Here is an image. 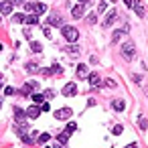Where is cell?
Returning <instances> with one entry per match:
<instances>
[{
  "label": "cell",
  "mask_w": 148,
  "mask_h": 148,
  "mask_svg": "<svg viewBox=\"0 0 148 148\" xmlns=\"http://www.w3.org/2000/svg\"><path fill=\"white\" fill-rule=\"evenodd\" d=\"M138 128H140V130H146V128H148V120H146L144 116L138 118Z\"/></svg>",
  "instance_id": "obj_22"
},
{
  "label": "cell",
  "mask_w": 148,
  "mask_h": 148,
  "mask_svg": "<svg viewBox=\"0 0 148 148\" xmlns=\"http://www.w3.org/2000/svg\"><path fill=\"white\" fill-rule=\"evenodd\" d=\"M126 148H138V144H136V142H132V144H128Z\"/></svg>",
  "instance_id": "obj_38"
},
{
  "label": "cell",
  "mask_w": 148,
  "mask_h": 148,
  "mask_svg": "<svg viewBox=\"0 0 148 148\" xmlns=\"http://www.w3.org/2000/svg\"><path fill=\"white\" fill-rule=\"evenodd\" d=\"M0 79H2V73H0Z\"/></svg>",
  "instance_id": "obj_45"
},
{
  "label": "cell",
  "mask_w": 148,
  "mask_h": 148,
  "mask_svg": "<svg viewBox=\"0 0 148 148\" xmlns=\"http://www.w3.org/2000/svg\"><path fill=\"white\" fill-rule=\"evenodd\" d=\"M65 51H67V53H71V55H77V53H79V45H75V43H73V45H69Z\"/></svg>",
  "instance_id": "obj_23"
},
{
  "label": "cell",
  "mask_w": 148,
  "mask_h": 148,
  "mask_svg": "<svg viewBox=\"0 0 148 148\" xmlns=\"http://www.w3.org/2000/svg\"><path fill=\"white\" fill-rule=\"evenodd\" d=\"M12 21H14V23H25V21H27V16H25V14H14V16H12Z\"/></svg>",
  "instance_id": "obj_30"
},
{
  "label": "cell",
  "mask_w": 148,
  "mask_h": 148,
  "mask_svg": "<svg viewBox=\"0 0 148 148\" xmlns=\"http://www.w3.org/2000/svg\"><path fill=\"white\" fill-rule=\"evenodd\" d=\"M71 114H73V112H71V108H61V110H57L53 116H55L57 120H69V118H71Z\"/></svg>",
  "instance_id": "obj_6"
},
{
  "label": "cell",
  "mask_w": 148,
  "mask_h": 148,
  "mask_svg": "<svg viewBox=\"0 0 148 148\" xmlns=\"http://www.w3.org/2000/svg\"><path fill=\"white\" fill-rule=\"evenodd\" d=\"M43 35H45L47 39H51V37H53V33H51V29H49V27H43Z\"/></svg>",
  "instance_id": "obj_31"
},
{
  "label": "cell",
  "mask_w": 148,
  "mask_h": 148,
  "mask_svg": "<svg viewBox=\"0 0 148 148\" xmlns=\"http://www.w3.org/2000/svg\"><path fill=\"white\" fill-rule=\"evenodd\" d=\"M61 33H63L65 41H67L69 45L77 43V39H79V33H77V29H75V27H67V25H63V27H61Z\"/></svg>",
  "instance_id": "obj_1"
},
{
  "label": "cell",
  "mask_w": 148,
  "mask_h": 148,
  "mask_svg": "<svg viewBox=\"0 0 148 148\" xmlns=\"http://www.w3.org/2000/svg\"><path fill=\"white\" fill-rule=\"evenodd\" d=\"M25 8H27V10H31L33 14H43V12L47 10V6H45L43 2H29Z\"/></svg>",
  "instance_id": "obj_2"
},
{
  "label": "cell",
  "mask_w": 148,
  "mask_h": 148,
  "mask_svg": "<svg viewBox=\"0 0 148 148\" xmlns=\"http://www.w3.org/2000/svg\"><path fill=\"white\" fill-rule=\"evenodd\" d=\"M122 55H124L126 59H132V57H134V43H130V41L124 43V45H122Z\"/></svg>",
  "instance_id": "obj_4"
},
{
  "label": "cell",
  "mask_w": 148,
  "mask_h": 148,
  "mask_svg": "<svg viewBox=\"0 0 148 148\" xmlns=\"http://www.w3.org/2000/svg\"><path fill=\"white\" fill-rule=\"evenodd\" d=\"M87 23H89V25H95V23H97V12H91V14L87 16Z\"/></svg>",
  "instance_id": "obj_28"
},
{
  "label": "cell",
  "mask_w": 148,
  "mask_h": 148,
  "mask_svg": "<svg viewBox=\"0 0 148 148\" xmlns=\"http://www.w3.org/2000/svg\"><path fill=\"white\" fill-rule=\"evenodd\" d=\"M106 8H108V4H106V0H99V6H97V14L106 12Z\"/></svg>",
  "instance_id": "obj_27"
},
{
  "label": "cell",
  "mask_w": 148,
  "mask_h": 148,
  "mask_svg": "<svg viewBox=\"0 0 148 148\" xmlns=\"http://www.w3.org/2000/svg\"><path fill=\"white\" fill-rule=\"evenodd\" d=\"M27 71L29 73H37V71H41V67H39V63H27Z\"/></svg>",
  "instance_id": "obj_18"
},
{
  "label": "cell",
  "mask_w": 148,
  "mask_h": 148,
  "mask_svg": "<svg viewBox=\"0 0 148 148\" xmlns=\"http://www.w3.org/2000/svg\"><path fill=\"white\" fill-rule=\"evenodd\" d=\"M112 108H114L116 112H124V110H126V103H124L122 99H114V101H112Z\"/></svg>",
  "instance_id": "obj_17"
},
{
  "label": "cell",
  "mask_w": 148,
  "mask_h": 148,
  "mask_svg": "<svg viewBox=\"0 0 148 148\" xmlns=\"http://www.w3.org/2000/svg\"><path fill=\"white\" fill-rule=\"evenodd\" d=\"M51 71H53L55 75H61V73H63V67H61L59 63H53V65H51Z\"/></svg>",
  "instance_id": "obj_24"
},
{
  "label": "cell",
  "mask_w": 148,
  "mask_h": 148,
  "mask_svg": "<svg viewBox=\"0 0 148 148\" xmlns=\"http://www.w3.org/2000/svg\"><path fill=\"white\" fill-rule=\"evenodd\" d=\"M128 31H130L128 27H124V29H120V31H116V33H114V37H112V39H114V43H118V41H120V39H122L124 35H128Z\"/></svg>",
  "instance_id": "obj_16"
},
{
  "label": "cell",
  "mask_w": 148,
  "mask_h": 148,
  "mask_svg": "<svg viewBox=\"0 0 148 148\" xmlns=\"http://www.w3.org/2000/svg\"><path fill=\"white\" fill-rule=\"evenodd\" d=\"M65 132H67V134H69V136H71V134H73V132H75V126H73V124H71V126H67V130H65Z\"/></svg>",
  "instance_id": "obj_36"
},
{
  "label": "cell",
  "mask_w": 148,
  "mask_h": 148,
  "mask_svg": "<svg viewBox=\"0 0 148 148\" xmlns=\"http://www.w3.org/2000/svg\"><path fill=\"white\" fill-rule=\"evenodd\" d=\"M79 2H81V4H85V6H87V4H89V2H91V0H79Z\"/></svg>",
  "instance_id": "obj_39"
},
{
  "label": "cell",
  "mask_w": 148,
  "mask_h": 148,
  "mask_svg": "<svg viewBox=\"0 0 148 148\" xmlns=\"http://www.w3.org/2000/svg\"><path fill=\"white\" fill-rule=\"evenodd\" d=\"M39 73H41V75H45V77H51V75H53V71H51V69H41Z\"/></svg>",
  "instance_id": "obj_33"
},
{
  "label": "cell",
  "mask_w": 148,
  "mask_h": 148,
  "mask_svg": "<svg viewBox=\"0 0 148 148\" xmlns=\"http://www.w3.org/2000/svg\"><path fill=\"white\" fill-rule=\"evenodd\" d=\"M31 49H33L35 53H41V51H43V47H41V45H39L37 41H33V43H31Z\"/></svg>",
  "instance_id": "obj_29"
},
{
  "label": "cell",
  "mask_w": 148,
  "mask_h": 148,
  "mask_svg": "<svg viewBox=\"0 0 148 148\" xmlns=\"http://www.w3.org/2000/svg\"><path fill=\"white\" fill-rule=\"evenodd\" d=\"M25 23H27V25H39V14H31V16H27Z\"/></svg>",
  "instance_id": "obj_20"
},
{
  "label": "cell",
  "mask_w": 148,
  "mask_h": 148,
  "mask_svg": "<svg viewBox=\"0 0 148 148\" xmlns=\"http://www.w3.org/2000/svg\"><path fill=\"white\" fill-rule=\"evenodd\" d=\"M33 89H39V83H37L35 79H33V81H27V83L23 85L21 93H23V95H31V91H33Z\"/></svg>",
  "instance_id": "obj_5"
},
{
  "label": "cell",
  "mask_w": 148,
  "mask_h": 148,
  "mask_svg": "<svg viewBox=\"0 0 148 148\" xmlns=\"http://www.w3.org/2000/svg\"><path fill=\"white\" fill-rule=\"evenodd\" d=\"M87 75H89L87 65H83V63H81V65H77V77H79V79H85Z\"/></svg>",
  "instance_id": "obj_14"
},
{
  "label": "cell",
  "mask_w": 148,
  "mask_h": 148,
  "mask_svg": "<svg viewBox=\"0 0 148 148\" xmlns=\"http://www.w3.org/2000/svg\"><path fill=\"white\" fill-rule=\"evenodd\" d=\"M132 79H134L136 83H140V81H142V77H140V75H132Z\"/></svg>",
  "instance_id": "obj_37"
},
{
  "label": "cell",
  "mask_w": 148,
  "mask_h": 148,
  "mask_svg": "<svg viewBox=\"0 0 148 148\" xmlns=\"http://www.w3.org/2000/svg\"><path fill=\"white\" fill-rule=\"evenodd\" d=\"M47 148H57V146H47Z\"/></svg>",
  "instance_id": "obj_41"
},
{
  "label": "cell",
  "mask_w": 148,
  "mask_h": 148,
  "mask_svg": "<svg viewBox=\"0 0 148 148\" xmlns=\"http://www.w3.org/2000/svg\"><path fill=\"white\" fill-rule=\"evenodd\" d=\"M112 132H114L116 136H120V134L124 132V128H122V126H114V128H112Z\"/></svg>",
  "instance_id": "obj_32"
},
{
  "label": "cell",
  "mask_w": 148,
  "mask_h": 148,
  "mask_svg": "<svg viewBox=\"0 0 148 148\" xmlns=\"http://www.w3.org/2000/svg\"><path fill=\"white\" fill-rule=\"evenodd\" d=\"M14 4H25V0H14Z\"/></svg>",
  "instance_id": "obj_40"
},
{
  "label": "cell",
  "mask_w": 148,
  "mask_h": 148,
  "mask_svg": "<svg viewBox=\"0 0 148 148\" xmlns=\"http://www.w3.org/2000/svg\"><path fill=\"white\" fill-rule=\"evenodd\" d=\"M45 97H47V99H49V97H55V91H53V89H47V91H45Z\"/></svg>",
  "instance_id": "obj_34"
},
{
  "label": "cell",
  "mask_w": 148,
  "mask_h": 148,
  "mask_svg": "<svg viewBox=\"0 0 148 148\" xmlns=\"http://www.w3.org/2000/svg\"><path fill=\"white\" fill-rule=\"evenodd\" d=\"M116 18H118V10H110V12H108V16L103 18V23H101V27H112Z\"/></svg>",
  "instance_id": "obj_7"
},
{
  "label": "cell",
  "mask_w": 148,
  "mask_h": 148,
  "mask_svg": "<svg viewBox=\"0 0 148 148\" xmlns=\"http://www.w3.org/2000/svg\"><path fill=\"white\" fill-rule=\"evenodd\" d=\"M75 93H77V85H75V83H67V85L63 87V95L69 97V95H75Z\"/></svg>",
  "instance_id": "obj_13"
},
{
  "label": "cell",
  "mask_w": 148,
  "mask_h": 148,
  "mask_svg": "<svg viewBox=\"0 0 148 148\" xmlns=\"http://www.w3.org/2000/svg\"><path fill=\"white\" fill-rule=\"evenodd\" d=\"M49 140H51V136H49V134H41V136L37 138V144H47Z\"/></svg>",
  "instance_id": "obj_25"
},
{
  "label": "cell",
  "mask_w": 148,
  "mask_h": 148,
  "mask_svg": "<svg viewBox=\"0 0 148 148\" xmlns=\"http://www.w3.org/2000/svg\"><path fill=\"white\" fill-rule=\"evenodd\" d=\"M87 79H89V85H91V87L101 85V77H99V73H89V75H87Z\"/></svg>",
  "instance_id": "obj_11"
},
{
  "label": "cell",
  "mask_w": 148,
  "mask_h": 148,
  "mask_svg": "<svg viewBox=\"0 0 148 148\" xmlns=\"http://www.w3.org/2000/svg\"><path fill=\"white\" fill-rule=\"evenodd\" d=\"M12 93H14L12 87H4V95H12Z\"/></svg>",
  "instance_id": "obj_35"
},
{
  "label": "cell",
  "mask_w": 148,
  "mask_h": 148,
  "mask_svg": "<svg viewBox=\"0 0 148 148\" xmlns=\"http://www.w3.org/2000/svg\"><path fill=\"white\" fill-rule=\"evenodd\" d=\"M0 2H6V0H0Z\"/></svg>",
  "instance_id": "obj_43"
},
{
  "label": "cell",
  "mask_w": 148,
  "mask_h": 148,
  "mask_svg": "<svg viewBox=\"0 0 148 148\" xmlns=\"http://www.w3.org/2000/svg\"><path fill=\"white\" fill-rule=\"evenodd\" d=\"M101 85H106V87H110V89H116V87H118V83H116L114 79H103Z\"/></svg>",
  "instance_id": "obj_21"
},
{
  "label": "cell",
  "mask_w": 148,
  "mask_h": 148,
  "mask_svg": "<svg viewBox=\"0 0 148 148\" xmlns=\"http://www.w3.org/2000/svg\"><path fill=\"white\" fill-rule=\"evenodd\" d=\"M71 14H73V18H81V16H83V4L73 6V8H71Z\"/></svg>",
  "instance_id": "obj_15"
},
{
  "label": "cell",
  "mask_w": 148,
  "mask_h": 148,
  "mask_svg": "<svg viewBox=\"0 0 148 148\" xmlns=\"http://www.w3.org/2000/svg\"><path fill=\"white\" fill-rule=\"evenodd\" d=\"M0 21H2V14H0Z\"/></svg>",
  "instance_id": "obj_46"
},
{
  "label": "cell",
  "mask_w": 148,
  "mask_h": 148,
  "mask_svg": "<svg viewBox=\"0 0 148 148\" xmlns=\"http://www.w3.org/2000/svg\"><path fill=\"white\" fill-rule=\"evenodd\" d=\"M31 97H33V101L39 106V103H45V95H41V93H31Z\"/></svg>",
  "instance_id": "obj_19"
},
{
  "label": "cell",
  "mask_w": 148,
  "mask_h": 148,
  "mask_svg": "<svg viewBox=\"0 0 148 148\" xmlns=\"http://www.w3.org/2000/svg\"><path fill=\"white\" fill-rule=\"evenodd\" d=\"M0 108H2V101H0Z\"/></svg>",
  "instance_id": "obj_44"
},
{
  "label": "cell",
  "mask_w": 148,
  "mask_h": 148,
  "mask_svg": "<svg viewBox=\"0 0 148 148\" xmlns=\"http://www.w3.org/2000/svg\"><path fill=\"white\" fill-rule=\"evenodd\" d=\"M14 116H16V120H18V128H27L29 124H27V112L25 110H21V108H14Z\"/></svg>",
  "instance_id": "obj_3"
},
{
  "label": "cell",
  "mask_w": 148,
  "mask_h": 148,
  "mask_svg": "<svg viewBox=\"0 0 148 148\" xmlns=\"http://www.w3.org/2000/svg\"><path fill=\"white\" fill-rule=\"evenodd\" d=\"M10 12H12V2H8V0H6V2H0V14L8 16Z\"/></svg>",
  "instance_id": "obj_9"
},
{
  "label": "cell",
  "mask_w": 148,
  "mask_h": 148,
  "mask_svg": "<svg viewBox=\"0 0 148 148\" xmlns=\"http://www.w3.org/2000/svg\"><path fill=\"white\" fill-rule=\"evenodd\" d=\"M144 91H146V95H148V87H146V89H144Z\"/></svg>",
  "instance_id": "obj_42"
},
{
  "label": "cell",
  "mask_w": 148,
  "mask_h": 148,
  "mask_svg": "<svg viewBox=\"0 0 148 148\" xmlns=\"http://www.w3.org/2000/svg\"><path fill=\"white\" fill-rule=\"evenodd\" d=\"M47 25H49V27H63V21H61L59 14H51L49 21H47Z\"/></svg>",
  "instance_id": "obj_10"
},
{
  "label": "cell",
  "mask_w": 148,
  "mask_h": 148,
  "mask_svg": "<svg viewBox=\"0 0 148 148\" xmlns=\"http://www.w3.org/2000/svg\"><path fill=\"white\" fill-rule=\"evenodd\" d=\"M57 140H59V144H67V142H69V134H67V132H63V134H59V136H57Z\"/></svg>",
  "instance_id": "obj_26"
},
{
  "label": "cell",
  "mask_w": 148,
  "mask_h": 148,
  "mask_svg": "<svg viewBox=\"0 0 148 148\" xmlns=\"http://www.w3.org/2000/svg\"><path fill=\"white\" fill-rule=\"evenodd\" d=\"M41 112H43V110H41L39 106H33V108H29V110H27V116H29L31 120H37V118L41 116Z\"/></svg>",
  "instance_id": "obj_12"
},
{
  "label": "cell",
  "mask_w": 148,
  "mask_h": 148,
  "mask_svg": "<svg viewBox=\"0 0 148 148\" xmlns=\"http://www.w3.org/2000/svg\"><path fill=\"white\" fill-rule=\"evenodd\" d=\"M132 10H134V12H136V16H140V18H144V14H146V8H144V4L140 2V0H136V2H134Z\"/></svg>",
  "instance_id": "obj_8"
}]
</instances>
